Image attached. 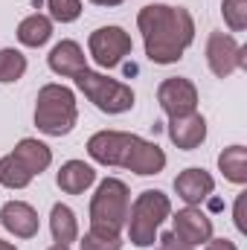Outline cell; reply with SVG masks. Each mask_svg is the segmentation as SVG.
<instances>
[{
  "label": "cell",
  "mask_w": 247,
  "mask_h": 250,
  "mask_svg": "<svg viewBox=\"0 0 247 250\" xmlns=\"http://www.w3.org/2000/svg\"><path fill=\"white\" fill-rule=\"evenodd\" d=\"M0 224L18 239H32L38 233V212L23 201H9L0 209Z\"/></svg>",
  "instance_id": "obj_11"
},
{
  "label": "cell",
  "mask_w": 247,
  "mask_h": 250,
  "mask_svg": "<svg viewBox=\"0 0 247 250\" xmlns=\"http://www.w3.org/2000/svg\"><path fill=\"white\" fill-rule=\"evenodd\" d=\"M0 250H18V248H15L12 242H3V239H0Z\"/></svg>",
  "instance_id": "obj_29"
},
{
  "label": "cell",
  "mask_w": 247,
  "mask_h": 250,
  "mask_svg": "<svg viewBox=\"0 0 247 250\" xmlns=\"http://www.w3.org/2000/svg\"><path fill=\"white\" fill-rule=\"evenodd\" d=\"M204 250H239V248H236L230 239H209Z\"/></svg>",
  "instance_id": "obj_27"
},
{
  "label": "cell",
  "mask_w": 247,
  "mask_h": 250,
  "mask_svg": "<svg viewBox=\"0 0 247 250\" xmlns=\"http://www.w3.org/2000/svg\"><path fill=\"white\" fill-rule=\"evenodd\" d=\"M50 35H53V21L47 15H38V12L23 18L18 26V41L23 47H44L50 41Z\"/></svg>",
  "instance_id": "obj_17"
},
{
  "label": "cell",
  "mask_w": 247,
  "mask_h": 250,
  "mask_svg": "<svg viewBox=\"0 0 247 250\" xmlns=\"http://www.w3.org/2000/svg\"><path fill=\"white\" fill-rule=\"evenodd\" d=\"M128 218V187L120 178H105L90 201V230L120 236Z\"/></svg>",
  "instance_id": "obj_5"
},
{
  "label": "cell",
  "mask_w": 247,
  "mask_h": 250,
  "mask_svg": "<svg viewBox=\"0 0 247 250\" xmlns=\"http://www.w3.org/2000/svg\"><path fill=\"white\" fill-rule=\"evenodd\" d=\"M157 250H192L189 245H184L181 239H175V233H166L157 239Z\"/></svg>",
  "instance_id": "obj_25"
},
{
  "label": "cell",
  "mask_w": 247,
  "mask_h": 250,
  "mask_svg": "<svg viewBox=\"0 0 247 250\" xmlns=\"http://www.w3.org/2000/svg\"><path fill=\"white\" fill-rule=\"evenodd\" d=\"M169 140L184 148L192 151L206 140V120L201 114H186V117H172L169 120Z\"/></svg>",
  "instance_id": "obj_12"
},
{
  "label": "cell",
  "mask_w": 247,
  "mask_h": 250,
  "mask_svg": "<svg viewBox=\"0 0 247 250\" xmlns=\"http://www.w3.org/2000/svg\"><path fill=\"white\" fill-rule=\"evenodd\" d=\"M221 12H224V21L233 32L247 29V0H224Z\"/></svg>",
  "instance_id": "obj_22"
},
{
  "label": "cell",
  "mask_w": 247,
  "mask_h": 250,
  "mask_svg": "<svg viewBox=\"0 0 247 250\" xmlns=\"http://www.w3.org/2000/svg\"><path fill=\"white\" fill-rule=\"evenodd\" d=\"M172 224H175V230H172L175 239H181V242L189 245V248L204 245V242L212 239V221H209L201 209H195V207L178 209V215L172 218Z\"/></svg>",
  "instance_id": "obj_10"
},
{
  "label": "cell",
  "mask_w": 247,
  "mask_h": 250,
  "mask_svg": "<svg viewBox=\"0 0 247 250\" xmlns=\"http://www.w3.org/2000/svg\"><path fill=\"white\" fill-rule=\"evenodd\" d=\"M79 245H82V250H123L120 236H114V233H99V230L84 233V239H82Z\"/></svg>",
  "instance_id": "obj_23"
},
{
  "label": "cell",
  "mask_w": 247,
  "mask_h": 250,
  "mask_svg": "<svg viewBox=\"0 0 247 250\" xmlns=\"http://www.w3.org/2000/svg\"><path fill=\"white\" fill-rule=\"evenodd\" d=\"M245 201H247V192H242L239 198H236V227H239V233H247V221H245Z\"/></svg>",
  "instance_id": "obj_26"
},
{
  "label": "cell",
  "mask_w": 247,
  "mask_h": 250,
  "mask_svg": "<svg viewBox=\"0 0 247 250\" xmlns=\"http://www.w3.org/2000/svg\"><path fill=\"white\" fill-rule=\"evenodd\" d=\"M137 26L145 41V56L154 64H175L195 41V21L184 6L151 3L137 15Z\"/></svg>",
  "instance_id": "obj_1"
},
{
  "label": "cell",
  "mask_w": 247,
  "mask_h": 250,
  "mask_svg": "<svg viewBox=\"0 0 247 250\" xmlns=\"http://www.w3.org/2000/svg\"><path fill=\"white\" fill-rule=\"evenodd\" d=\"M32 175H41L50 163H53V151H50V146H44V143H38V140H32V137H26V140H21L18 146H15V151H12Z\"/></svg>",
  "instance_id": "obj_16"
},
{
  "label": "cell",
  "mask_w": 247,
  "mask_h": 250,
  "mask_svg": "<svg viewBox=\"0 0 247 250\" xmlns=\"http://www.w3.org/2000/svg\"><path fill=\"white\" fill-rule=\"evenodd\" d=\"M76 79V87L102 111V114H125L134 108V90L117 82V79H108L102 73H93V70H82L73 76Z\"/></svg>",
  "instance_id": "obj_6"
},
{
  "label": "cell",
  "mask_w": 247,
  "mask_h": 250,
  "mask_svg": "<svg viewBox=\"0 0 247 250\" xmlns=\"http://www.w3.org/2000/svg\"><path fill=\"white\" fill-rule=\"evenodd\" d=\"M84 67H87L84 53H82V47H79L76 41H62V44L53 47V53H50V70H53V73L73 79V76L82 73Z\"/></svg>",
  "instance_id": "obj_15"
},
{
  "label": "cell",
  "mask_w": 247,
  "mask_h": 250,
  "mask_svg": "<svg viewBox=\"0 0 247 250\" xmlns=\"http://www.w3.org/2000/svg\"><path fill=\"white\" fill-rule=\"evenodd\" d=\"M212 189H215V181L204 169H186L175 178V192L186 207H198L201 201H206L212 195Z\"/></svg>",
  "instance_id": "obj_13"
},
{
  "label": "cell",
  "mask_w": 247,
  "mask_h": 250,
  "mask_svg": "<svg viewBox=\"0 0 247 250\" xmlns=\"http://www.w3.org/2000/svg\"><path fill=\"white\" fill-rule=\"evenodd\" d=\"M93 181H96V172H93V166H87L84 160H67L62 169H59V175H56L59 189L67 192V195H82Z\"/></svg>",
  "instance_id": "obj_14"
},
{
  "label": "cell",
  "mask_w": 247,
  "mask_h": 250,
  "mask_svg": "<svg viewBox=\"0 0 247 250\" xmlns=\"http://www.w3.org/2000/svg\"><path fill=\"white\" fill-rule=\"evenodd\" d=\"M32 172L15 157V154H6L3 160H0V184L6 189H23V187H29L32 184Z\"/></svg>",
  "instance_id": "obj_20"
},
{
  "label": "cell",
  "mask_w": 247,
  "mask_h": 250,
  "mask_svg": "<svg viewBox=\"0 0 247 250\" xmlns=\"http://www.w3.org/2000/svg\"><path fill=\"white\" fill-rule=\"evenodd\" d=\"M50 250H70V248H67V245H53Z\"/></svg>",
  "instance_id": "obj_30"
},
{
  "label": "cell",
  "mask_w": 247,
  "mask_h": 250,
  "mask_svg": "<svg viewBox=\"0 0 247 250\" xmlns=\"http://www.w3.org/2000/svg\"><path fill=\"white\" fill-rule=\"evenodd\" d=\"M131 35L123 26H102L90 35V56L96 59L99 67H117L123 64V59L131 53Z\"/></svg>",
  "instance_id": "obj_8"
},
{
  "label": "cell",
  "mask_w": 247,
  "mask_h": 250,
  "mask_svg": "<svg viewBox=\"0 0 247 250\" xmlns=\"http://www.w3.org/2000/svg\"><path fill=\"white\" fill-rule=\"evenodd\" d=\"M76 96L64 84H44L35 99V125L47 137H64L76 128Z\"/></svg>",
  "instance_id": "obj_3"
},
{
  "label": "cell",
  "mask_w": 247,
  "mask_h": 250,
  "mask_svg": "<svg viewBox=\"0 0 247 250\" xmlns=\"http://www.w3.org/2000/svg\"><path fill=\"white\" fill-rule=\"evenodd\" d=\"M218 169L230 184H247V148L230 146L218 154Z\"/></svg>",
  "instance_id": "obj_18"
},
{
  "label": "cell",
  "mask_w": 247,
  "mask_h": 250,
  "mask_svg": "<svg viewBox=\"0 0 247 250\" xmlns=\"http://www.w3.org/2000/svg\"><path fill=\"white\" fill-rule=\"evenodd\" d=\"M172 212V201L169 195H163L160 189H145L134 204H131V212L125 218L128 224V236L137 248H151L154 239H157V230L160 224L169 218Z\"/></svg>",
  "instance_id": "obj_4"
},
{
  "label": "cell",
  "mask_w": 247,
  "mask_h": 250,
  "mask_svg": "<svg viewBox=\"0 0 247 250\" xmlns=\"http://www.w3.org/2000/svg\"><path fill=\"white\" fill-rule=\"evenodd\" d=\"M53 21H62V23H70L82 15V0H50L47 3Z\"/></svg>",
  "instance_id": "obj_24"
},
{
  "label": "cell",
  "mask_w": 247,
  "mask_h": 250,
  "mask_svg": "<svg viewBox=\"0 0 247 250\" xmlns=\"http://www.w3.org/2000/svg\"><path fill=\"white\" fill-rule=\"evenodd\" d=\"M50 230H53V239L59 245H70L79 239V224H76V215L67 204H56L53 212H50Z\"/></svg>",
  "instance_id": "obj_19"
},
{
  "label": "cell",
  "mask_w": 247,
  "mask_h": 250,
  "mask_svg": "<svg viewBox=\"0 0 247 250\" xmlns=\"http://www.w3.org/2000/svg\"><path fill=\"white\" fill-rule=\"evenodd\" d=\"M90 3H96V6H120L123 0H90Z\"/></svg>",
  "instance_id": "obj_28"
},
{
  "label": "cell",
  "mask_w": 247,
  "mask_h": 250,
  "mask_svg": "<svg viewBox=\"0 0 247 250\" xmlns=\"http://www.w3.org/2000/svg\"><path fill=\"white\" fill-rule=\"evenodd\" d=\"M26 73V56L21 50H0V84H12Z\"/></svg>",
  "instance_id": "obj_21"
},
{
  "label": "cell",
  "mask_w": 247,
  "mask_h": 250,
  "mask_svg": "<svg viewBox=\"0 0 247 250\" xmlns=\"http://www.w3.org/2000/svg\"><path fill=\"white\" fill-rule=\"evenodd\" d=\"M157 102L169 114V120L172 117H186V114H195V108H198V90L189 79L175 76V79H166L157 87Z\"/></svg>",
  "instance_id": "obj_9"
},
{
  "label": "cell",
  "mask_w": 247,
  "mask_h": 250,
  "mask_svg": "<svg viewBox=\"0 0 247 250\" xmlns=\"http://www.w3.org/2000/svg\"><path fill=\"white\" fill-rule=\"evenodd\" d=\"M206 64H209V70H212L218 79H227V76H233L236 70L247 67V50L233 38V35L212 32L209 41H206Z\"/></svg>",
  "instance_id": "obj_7"
},
{
  "label": "cell",
  "mask_w": 247,
  "mask_h": 250,
  "mask_svg": "<svg viewBox=\"0 0 247 250\" xmlns=\"http://www.w3.org/2000/svg\"><path fill=\"white\" fill-rule=\"evenodd\" d=\"M87 154L102 166H123L137 175H160L166 154L157 143H148L125 131H99L87 140Z\"/></svg>",
  "instance_id": "obj_2"
}]
</instances>
